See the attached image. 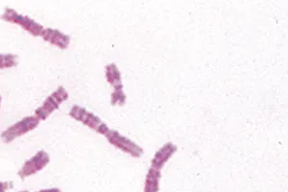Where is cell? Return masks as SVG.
Here are the masks:
<instances>
[{"label": "cell", "mask_w": 288, "mask_h": 192, "mask_svg": "<svg viewBox=\"0 0 288 192\" xmlns=\"http://www.w3.org/2000/svg\"><path fill=\"white\" fill-rule=\"evenodd\" d=\"M49 155L45 151H39L31 159L25 161L17 174L21 179H25L41 171L49 163Z\"/></svg>", "instance_id": "cell-5"}, {"label": "cell", "mask_w": 288, "mask_h": 192, "mask_svg": "<svg viewBox=\"0 0 288 192\" xmlns=\"http://www.w3.org/2000/svg\"><path fill=\"white\" fill-rule=\"evenodd\" d=\"M40 122L41 120L36 116L24 117L21 120L17 121L14 125L6 129L1 134V139L5 143H10L17 138L36 129L40 124Z\"/></svg>", "instance_id": "cell-2"}, {"label": "cell", "mask_w": 288, "mask_h": 192, "mask_svg": "<svg viewBox=\"0 0 288 192\" xmlns=\"http://www.w3.org/2000/svg\"><path fill=\"white\" fill-rule=\"evenodd\" d=\"M69 116L78 121H81L91 129L95 130L99 134H106L109 132L107 125L103 123L99 117L80 106H73L69 112Z\"/></svg>", "instance_id": "cell-4"}, {"label": "cell", "mask_w": 288, "mask_h": 192, "mask_svg": "<svg viewBox=\"0 0 288 192\" xmlns=\"http://www.w3.org/2000/svg\"><path fill=\"white\" fill-rule=\"evenodd\" d=\"M18 192H29V191H28V190H21V191H18Z\"/></svg>", "instance_id": "cell-15"}, {"label": "cell", "mask_w": 288, "mask_h": 192, "mask_svg": "<svg viewBox=\"0 0 288 192\" xmlns=\"http://www.w3.org/2000/svg\"><path fill=\"white\" fill-rule=\"evenodd\" d=\"M0 105H1V96H0Z\"/></svg>", "instance_id": "cell-16"}, {"label": "cell", "mask_w": 288, "mask_h": 192, "mask_svg": "<svg viewBox=\"0 0 288 192\" xmlns=\"http://www.w3.org/2000/svg\"><path fill=\"white\" fill-rule=\"evenodd\" d=\"M68 98V92L64 87H59L43 102L40 108L35 111V116L40 120H45L59 106Z\"/></svg>", "instance_id": "cell-3"}, {"label": "cell", "mask_w": 288, "mask_h": 192, "mask_svg": "<svg viewBox=\"0 0 288 192\" xmlns=\"http://www.w3.org/2000/svg\"><path fill=\"white\" fill-rule=\"evenodd\" d=\"M120 72L115 64H111L106 67V77L108 82L113 85L115 88V91L122 90V83H121V77Z\"/></svg>", "instance_id": "cell-9"}, {"label": "cell", "mask_w": 288, "mask_h": 192, "mask_svg": "<svg viewBox=\"0 0 288 192\" xmlns=\"http://www.w3.org/2000/svg\"><path fill=\"white\" fill-rule=\"evenodd\" d=\"M41 37L44 41L49 42L61 49H66L70 43L69 36L61 32L58 29L44 28L41 34Z\"/></svg>", "instance_id": "cell-7"}, {"label": "cell", "mask_w": 288, "mask_h": 192, "mask_svg": "<svg viewBox=\"0 0 288 192\" xmlns=\"http://www.w3.org/2000/svg\"><path fill=\"white\" fill-rule=\"evenodd\" d=\"M13 187V182H0V192H6Z\"/></svg>", "instance_id": "cell-13"}, {"label": "cell", "mask_w": 288, "mask_h": 192, "mask_svg": "<svg viewBox=\"0 0 288 192\" xmlns=\"http://www.w3.org/2000/svg\"><path fill=\"white\" fill-rule=\"evenodd\" d=\"M105 135H106L108 141L111 142L113 145H115V147L121 149L124 152L129 153L130 155H132L134 157H140L143 153V150L140 147H139L137 144H135L134 142L129 141L128 139L124 138L116 131L109 130V132Z\"/></svg>", "instance_id": "cell-6"}, {"label": "cell", "mask_w": 288, "mask_h": 192, "mask_svg": "<svg viewBox=\"0 0 288 192\" xmlns=\"http://www.w3.org/2000/svg\"><path fill=\"white\" fill-rule=\"evenodd\" d=\"M125 94H124L122 90L119 91H115L114 93L112 94V104L113 105H123L125 102Z\"/></svg>", "instance_id": "cell-12"}, {"label": "cell", "mask_w": 288, "mask_h": 192, "mask_svg": "<svg viewBox=\"0 0 288 192\" xmlns=\"http://www.w3.org/2000/svg\"><path fill=\"white\" fill-rule=\"evenodd\" d=\"M160 177H161L160 171L152 168L149 171L148 176H147V179H146L144 192H158Z\"/></svg>", "instance_id": "cell-10"}, {"label": "cell", "mask_w": 288, "mask_h": 192, "mask_svg": "<svg viewBox=\"0 0 288 192\" xmlns=\"http://www.w3.org/2000/svg\"><path fill=\"white\" fill-rule=\"evenodd\" d=\"M1 18L7 22H12L22 27L25 31L33 35L34 37L41 36L42 31L44 30V27L36 20H34L33 18L20 15L14 9H5Z\"/></svg>", "instance_id": "cell-1"}, {"label": "cell", "mask_w": 288, "mask_h": 192, "mask_svg": "<svg viewBox=\"0 0 288 192\" xmlns=\"http://www.w3.org/2000/svg\"><path fill=\"white\" fill-rule=\"evenodd\" d=\"M17 57L13 54H0V69L16 67Z\"/></svg>", "instance_id": "cell-11"}, {"label": "cell", "mask_w": 288, "mask_h": 192, "mask_svg": "<svg viewBox=\"0 0 288 192\" xmlns=\"http://www.w3.org/2000/svg\"><path fill=\"white\" fill-rule=\"evenodd\" d=\"M176 150H177V147L174 144L170 142L166 143L165 145H164L163 148H161L156 152L155 158L152 160V167L156 170H160V168L163 167V166L167 161V159L172 156Z\"/></svg>", "instance_id": "cell-8"}, {"label": "cell", "mask_w": 288, "mask_h": 192, "mask_svg": "<svg viewBox=\"0 0 288 192\" xmlns=\"http://www.w3.org/2000/svg\"><path fill=\"white\" fill-rule=\"evenodd\" d=\"M37 192H63L60 188L57 187H52V188H47V189H41L40 191Z\"/></svg>", "instance_id": "cell-14"}]
</instances>
